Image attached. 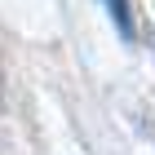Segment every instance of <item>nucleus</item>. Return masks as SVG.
Instances as JSON below:
<instances>
[{
	"label": "nucleus",
	"mask_w": 155,
	"mask_h": 155,
	"mask_svg": "<svg viewBox=\"0 0 155 155\" xmlns=\"http://www.w3.org/2000/svg\"><path fill=\"white\" fill-rule=\"evenodd\" d=\"M111 9V18H115V27H120V36L124 40H133V18H129V0H102Z\"/></svg>",
	"instance_id": "f257e3e1"
}]
</instances>
